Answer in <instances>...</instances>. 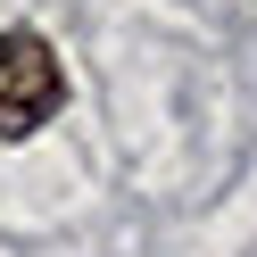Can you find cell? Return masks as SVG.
I'll list each match as a JSON object with an SVG mask.
<instances>
[{
	"label": "cell",
	"mask_w": 257,
	"mask_h": 257,
	"mask_svg": "<svg viewBox=\"0 0 257 257\" xmlns=\"http://www.w3.org/2000/svg\"><path fill=\"white\" fill-rule=\"evenodd\" d=\"M67 75H58L50 42L42 34H0V141H25L58 116Z\"/></svg>",
	"instance_id": "cell-1"
}]
</instances>
